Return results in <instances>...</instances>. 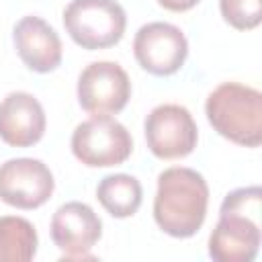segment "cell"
I'll use <instances>...</instances> for the list:
<instances>
[{"label":"cell","instance_id":"6da1fadb","mask_svg":"<svg viewBox=\"0 0 262 262\" xmlns=\"http://www.w3.org/2000/svg\"><path fill=\"white\" fill-rule=\"evenodd\" d=\"M209 186L201 172L184 166L168 168L158 176L154 219L172 237H192L205 223Z\"/></svg>","mask_w":262,"mask_h":262},{"label":"cell","instance_id":"7a4b0ae2","mask_svg":"<svg viewBox=\"0 0 262 262\" xmlns=\"http://www.w3.org/2000/svg\"><path fill=\"white\" fill-rule=\"evenodd\" d=\"M205 115L221 137L246 147L262 143L260 90L239 82H223L207 96Z\"/></svg>","mask_w":262,"mask_h":262},{"label":"cell","instance_id":"3957f363","mask_svg":"<svg viewBox=\"0 0 262 262\" xmlns=\"http://www.w3.org/2000/svg\"><path fill=\"white\" fill-rule=\"evenodd\" d=\"M63 27L82 49H106L123 39L127 14L115 0H72L63 8Z\"/></svg>","mask_w":262,"mask_h":262},{"label":"cell","instance_id":"277c9868","mask_svg":"<svg viewBox=\"0 0 262 262\" xmlns=\"http://www.w3.org/2000/svg\"><path fill=\"white\" fill-rule=\"evenodd\" d=\"M72 154L88 168H108L123 164L133 151L131 133L108 115H94L72 133Z\"/></svg>","mask_w":262,"mask_h":262},{"label":"cell","instance_id":"5b68a950","mask_svg":"<svg viewBox=\"0 0 262 262\" xmlns=\"http://www.w3.org/2000/svg\"><path fill=\"white\" fill-rule=\"evenodd\" d=\"M149 151L160 160H180L192 154L199 139L196 123L186 106L158 104L143 123Z\"/></svg>","mask_w":262,"mask_h":262},{"label":"cell","instance_id":"8992f818","mask_svg":"<svg viewBox=\"0 0 262 262\" xmlns=\"http://www.w3.org/2000/svg\"><path fill=\"white\" fill-rule=\"evenodd\" d=\"M78 102L90 115H111L127 106L131 80L115 61H92L78 78Z\"/></svg>","mask_w":262,"mask_h":262},{"label":"cell","instance_id":"52a82bcc","mask_svg":"<svg viewBox=\"0 0 262 262\" xmlns=\"http://www.w3.org/2000/svg\"><path fill=\"white\" fill-rule=\"evenodd\" d=\"M55 188L51 170L35 158H12L0 164V201L16 209L45 205Z\"/></svg>","mask_w":262,"mask_h":262},{"label":"cell","instance_id":"ba28073f","mask_svg":"<svg viewBox=\"0 0 262 262\" xmlns=\"http://www.w3.org/2000/svg\"><path fill=\"white\" fill-rule=\"evenodd\" d=\"M133 53L137 63L154 76L176 74L188 55L184 33L170 23H147L133 39Z\"/></svg>","mask_w":262,"mask_h":262},{"label":"cell","instance_id":"9c48e42d","mask_svg":"<svg viewBox=\"0 0 262 262\" xmlns=\"http://www.w3.org/2000/svg\"><path fill=\"white\" fill-rule=\"evenodd\" d=\"M51 239L61 250V260H94L90 250L102 235V221L94 209L80 201H70L51 217Z\"/></svg>","mask_w":262,"mask_h":262},{"label":"cell","instance_id":"30bf717a","mask_svg":"<svg viewBox=\"0 0 262 262\" xmlns=\"http://www.w3.org/2000/svg\"><path fill=\"white\" fill-rule=\"evenodd\" d=\"M260 239V213L219 209V221L209 235V256L217 262H252Z\"/></svg>","mask_w":262,"mask_h":262},{"label":"cell","instance_id":"8fae6325","mask_svg":"<svg viewBox=\"0 0 262 262\" xmlns=\"http://www.w3.org/2000/svg\"><path fill=\"white\" fill-rule=\"evenodd\" d=\"M47 127L41 102L29 92H10L0 102V139L12 147H31Z\"/></svg>","mask_w":262,"mask_h":262},{"label":"cell","instance_id":"7c38bea8","mask_svg":"<svg viewBox=\"0 0 262 262\" xmlns=\"http://www.w3.org/2000/svg\"><path fill=\"white\" fill-rule=\"evenodd\" d=\"M12 41L20 61L37 74L53 72L61 63V39L39 16H23L12 29Z\"/></svg>","mask_w":262,"mask_h":262},{"label":"cell","instance_id":"4fadbf2b","mask_svg":"<svg viewBox=\"0 0 262 262\" xmlns=\"http://www.w3.org/2000/svg\"><path fill=\"white\" fill-rule=\"evenodd\" d=\"M96 199L117 219L131 217L139 211L143 201L141 182L131 174H108L96 186Z\"/></svg>","mask_w":262,"mask_h":262},{"label":"cell","instance_id":"5bb4252c","mask_svg":"<svg viewBox=\"0 0 262 262\" xmlns=\"http://www.w3.org/2000/svg\"><path fill=\"white\" fill-rule=\"evenodd\" d=\"M37 231L25 217H0V262H29L37 254Z\"/></svg>","mask_w":262,"mask_h":262},{"label":"cell","instance_id":"9a60e30c","mask_svg":"<svg viewBox=\"0 0 262 262\" xmlns=\"http://www.w3.org/2000/svg\"><path fill=\"white\" fill-rule=\"evenodd\" d=\"M221 16L237 31L256 29L262 20V0H219Z\"/></svg>","mask_w":262,"mask_h":262},{"label":"cell","instance_id":"2e32d148","mask_svg":"<svg viewBox=\"0 0 262 262\" xmlns=\"http://www.w3.org/2000/svg\"><path fill=\"white\" fill-rule=\"evenodd\" d=\"M201 0H158L160 6H164L166 10H172V12H184V10H190L199 4Z\"/></svg>","mask_w":262,"mask_h":262}]
</instances>
